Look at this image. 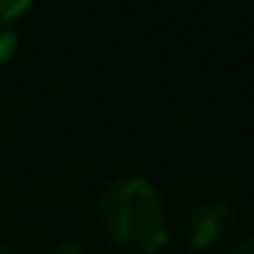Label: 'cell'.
<instances>
[{"label": "cell", "instance_id": "3", "mask_svg": "<svg viewBox=\"0 0 254 254\" xmlns=\"http://www.w3.org/2000/svg\"><path fill=\"white\" fill-rule=\"evenodd\" d=\"M16 45H19L16 29H13L10 23H0V62H10L13 52H16Z\"/></svg>", "mask_w": 254, "mask_h": 254}, {"label": "cell", "instance_id": "2", "mask_svg": "<svg viewBox=\"0 0 254 254\" xmlns=\"http://www.w3.org/2000/svg\"><path fill=\"white\" fill-rule=\"evenodd\" d=\"M235 225V206L225 196H199L180 212L177 235L190 248H209Z\"/></svg>", "mask_w": 254, "mask_h": 254}, {"label": "cell", "instance_id": "1", "mask_svg": "<svg viewBox=\"0 0 254 254\" xmlns=\"http://www.w3.org/2000/svg\"><path fill=\"white\" fill-rule=\"evenodd\" d=\"M100 225L103 232L132 254L158 251L171 235L168 209L158 187L142 174H123L113 177L100 193Z\"/></svg>", "mask_w": 254, "mask_h": 254}, {"label": "cell", "instance_id": "7", "mask_svg": "<svg viewBox=\"0 0 254 254\" xmlns=\"http://www.w3.org/2000/svg\"><path fill=\"white\" fill-rule=\"evenodd\" d=\"M0 254H13V251H10V245H6V242H0Z\"/></svg>", "mask_w": 254, "mask_h": 254}, {"label": "cell", "instance_id": "6", "mask_svg": "<svg viewBox=\"0 0 254 254\" xmlns=\"http://www.w3.org/2000/svg\"><path fill=\"white\" fill-rule=\"evenodd\" d=\"M222 254H254V235H245L238 242H232Z\"/></svg>", "mask_w": 254, "mask_h": 254}, {"label": "cell", "instance_id": "4", "mask_svg": "<svg viewBox=\"0 0 254 254\" xmlns=\"http://www.w3.org/2000/svg\"><path fill=\"white\" fill-rule=\"evenodd\" d=\"M29 10V0H10V3H0V23H10L13 16Z\"/></svg>", "mask_w": 254, "mask_h": 254}, {"label": "cell", "instance_id": "5", "mask_svg": "<svg viewBox=\"0 0 254 254\" xmlns=\"http://www.w3.org/2000/svg\"><path fill=\"white\" fill-rule=\"evenodd\" d=\"M42 254H90V251H87L81 242H55L52 248H45Z\"/></svg>", "mask_w": 254, "mask_h": 254}]
</instances>
